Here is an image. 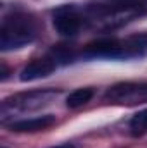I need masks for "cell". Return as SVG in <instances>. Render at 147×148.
Masks as SVG:
<instances>
[{
    "label": "cell",
    "mask_w": 147,
    "mask_h": 148,
    "mask_svg": "<svg viewBox=\"0 0 147 148\" xmlns=\"http://www.w3.org/2000/svg\"><path fill=\"white\" fill-rule=\"evenodd\" d=\"M37 38V24L33 17L16 12L7 16L0 26V48L3 52L23 48Z\"/></svg>",
    "instance_id": "cell-1"
},
{
    "label": "cell",
    "mask_w": 147,
    "mask_h": 148,
    "mask_svg": "<svg viewBox=\"0 0 147 148\" xmlns=\"http://www.w3.org/2000/svg\"><path fill=\"white\" fill-rule=\"evenodd\" d=\"M57 95H59V91H55V90H40V91L19 93V95L9 97L2 102V107H0L2 122L5 124L9 119H14V115H17V114L40 110L45 105L52 103L57 98Z\"/></svg>",
    "instance_id": "cell-2"
},
{
    "label": "cell",
    "mask_w": 147,
    "mask_h": 148,
    "mask_svg": "<svg viewBox=\"0 0 147 148\" xmlns=\"http://www.w3.org/2000/svg\"><path fill=\"white\" fill-rule=\"evenodd\" d=\"M140 14H142V7L133 2V3H119L112 9H95L92 14V19L97 26L109 29L135 19Z\"/></svg>",
    "instance_id": "cell-3"
},
{
    "label": "cell",
    "mask_w": 147,
    "mask_h": 148,
    "mask_svg": "<svg viewBox=\"0 0 147 148\" xmlns=\"http://www.w3.org/2000/svg\"><path fill=\"white\" fill-rule=\"evenodd\" d=\"M106 98L114 103H140L147 102V83H121L106 91Z\"/></svg>",
    "instance_id": "cell-4"
},
{
    "label": "cell",
    "mask_w": 147,
    "mask_h": 148,
    "mask_svg": "<svg viewBox=\"0 0 147 148\" xmlns=\"http://www.w3.org/2000/svg\"><path fill=\"white\" fill-rule=\"evenodd\" d=\"M85 57L104 59H125V40L119 38H99L88 43L83 50Z\"/></svg>",
    "instance_id": "cell-5"
},
{
    "label": "cell",
    "mask_w": 147,
    "mask_h": 148,
    "mask_svg": "<svg viewBox=\"0 0 147 148\" xmlns=\"http://www.w3.org/2000/svg\"><path fill=\"white\" fill-rule=\"evenodd\" d=\"M54 28L61 36H74L83 26V16L74 7H61L54 12Z\"/></svg>",
    "instance_id": "cell-6"
},
{
    "label": "cell",
    "mask_w": 147,
    "mask_h": 148,
    "mask_svg": "<svg viewBox=\"0 0 147 148\" xmlns=\"http://www.w3.org/2000/svg\"><path fill=\"white\" fill-rule=\"evenodd\" d=\"M57 62L54 60V57H40L31 60L23 71H21V81H37L42 77H47L49 74H52L55 71Z\"/></svg>",
    "instance_id": "cell-7"
},
{
    "label": "cell",
    "mask_w": 147,
    "mask_h": 148,
    "mask_svg": "<svg viewBox=\"0 0 147 148\" xmlns=\"http://www.w3.org/2000/svg\"><path fill=\"white\" fill-rule=\"evenodd\" d=\"M55 124V117L47 114V115H40V117H33V119H21V121H14L10 124L12 131L17 133H37V131H43L49 129Z\"/></svg>",
    "instance_id": "cell-8"
},
{
    "label": "cell",
    "mask_w": 147,
    "mask_h": 148,
    "mask_svg": "<svg viewBox=\"0 0 147 148\" xmlns=\"http://www.w3.org/2000/svg\"><path fill=\"white\" fill-rule=\"evenodd\" d=\"M92 98H94V90H90V88H80V90H74L73 93L68 97L66 105L69 109H78V107H83L85 103H88Z\"/></svg>",
    "instance_id": "cell-9"
},
{
    "label": "cell",
    "mask_w": 147,
    "mask_h": 148,
    "mask_svg": "<svg viewBox=\"0 0 147 148\" xmlns=\"http://www.w3.org/2000/svg\"><path fill=\"white\" fill-rule=\"evenodd\" d=\"M130 131L133 136H144L147 134V109L139 110L130 119Z\"/></svg>",
    "instance_id": "cell-10"
},
{
    "label": "cell",
    "mask_w": 147,
    "mask_h": 148,
    "mask_svg": "<svg viewBox=\"0 0 147 148\" xmlns=\"http://www.w3.org/2000/svg\"><path fill=\"white\" fill-rule=\"evenodd\" d=\"M52 57H54V60H55V62H57V60H61V62H64V64L71 62V60L74 59L73 50H69V48H68V47H64V45H61V47L54 48Z\"/></svg>",
    "instance_id": "cell-11"
},
{
    "label": "cell",
    "mask_w": 147,
    "mask_h": 148,
    "mask_svg": "<svg viewBox=\"0 0 147 148\" xmlns=\"http://www.w3.org/2000/svg\"><path fill=\"white\" fill-rule=\"evenodd\" d=\"M7 76H9V71H7V67L2 64V81H5V79H7Z\"/></svg>",
    "instance_id": "cell-12"
},
{
    "label": "cell",
    "mask_w": 147,
    "mask_h": 148,
    "mask_svg": "<svg viewBox=\"0 0 147 148\" xmlns=\"http://www.w3.org/2000/svg\"><path fill=\"white\" fill-rule=\"evenodd\" d=\"M52 148H76L73 143H62V145H57V147H52Z\"/></svg>",
    "instance_id": "cell-13"
},
{
    "label": "cell",
    "mask_w": 147,
    "mask_h": 148,
    "mask_svg": "<svg viewBox=\"0 0 147 148\" xmlns=\"http://www.w3.org/2000/svg\"><path fill=\"white\" fill-rule=\"evenodd\" d=\"M114 2H119V3H121V2H125V3H133L135 0H114Z\"/></svg>",
    "instance_id": "cell-14"
},
{
    "label": "cell",
    "mask_w": 147,
    "mask_h": 148,
    "mask_svg": "<svg viewBox=\"0 0 147 148\" xmlns=\"http://www.w3.org/2000/svg\"><path fill=\"white\" fill-rule=\"evenodd\" d=\"M2 148H5V147H2Z\"/></svg>",
    "instance_id": "cell-15"
}]
</instances>
